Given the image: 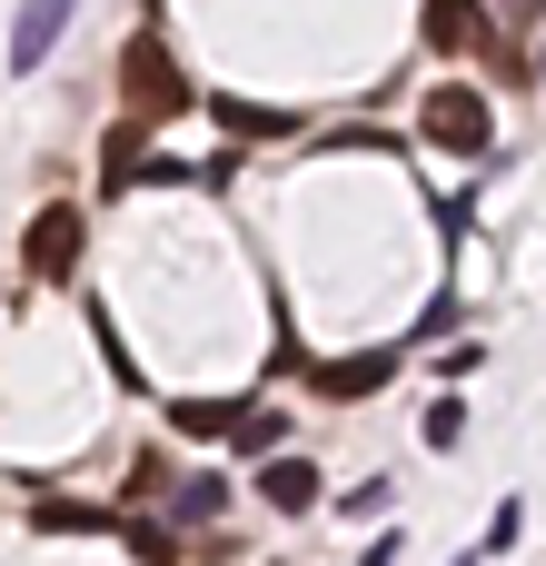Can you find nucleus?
Here are the masks:
<instances>
[{"mask_svg": "<svg viewBox=\"0 0 546 566\" xmlns=\"http://www.w3.org/2000/svg\"><path fill=\"white\" fill-rule=\"evenodd\" d=\"M458 438H468V408L438 398V408H428V448H458Z\"/></svg>", "mask_w": 546, "mask_h": 566, "instance_id": "12", "label": "nucleus"}, {"mask_svg": "<svg viewBox=\"0 0 546 566\" xmlns=\"http://www.w3.org/2000/svg\"><path fill=\"white\" fill-rule=\"evenodd\" d=\"M398 378V348H358V358H328V368H308V388L328 398V408H348V398H378Z\"/></svg>", "mask_w": 546, "mask_h": 566, "instance_id": "4", "label": "nucleus"}, {"mask_svg": "<svg viewBox=\"0 0 546 566\" xmlns=\"http://www.w3.org/2000/svg\"><path fill=\"white\" fill-rule=\"evenodd\" d=\"M219 507H229V488H219V478H169V517H179V527H209Z\"/></svg>", "mask_w": 546, "mask_h": 566, "instance_id": "8", "label": "nucleus"}, {"mask_svg": "<svg viewBox=\"0 0 546 566\" xmlns=\"http://www.w3.org/2000/svg\"><path fill=\"white\" fill-rule=\"evenodd\" d=\"M119 90H129V119H179V109H189V80H179V60L159 50V30H139V40L119 50Z\"/></svg>", "mask_w": 546, "mask_h": 566, "instance_id": "1", "label": "nucleus"}, {"mask_svg": "<svg viewBox=\"0 0 546 566\" xmlns=\"http://www.w3.org/2000/svg\"><path fill=\"white\" fill-rule=\"evenodd\" d=\"M70 10H80V0H20V20H10V70H40L50 40L70 30Z\"/></svg>", "mask_w": 546, "mask_h": 566, "instance_id": "5", "label": "nucleus"}, {"mask_svg": "<svg viewBox=\"0 0 546 566\" xmlns=\"http://www.w3.org/2000/svg\"><path fill=\"white\" fill-rule=\"evenodd\" d=\"M70 527H109V507H70V497H50V507H40V537H70Z\"/></svg>", "mask_w": 546, "mask_h": 566, "instance_id": "11", "label": "nucleus"}, {"mask_svg": "<svg viewBox=\"0 0 546 566\" xmlns=\"http://www.w3.org/2000/svg\"><path fill=\"white\" fill-rule=\"evenodd\" d=\"M259 488H269V507H279V517H308V507H318V468H298V458H269V478H259Z\"/></svg>", "mask_w": 546, "mask_h": 566, "instance_id": "6", "label": "nucleus"}, {"mask_svg": "<svg viewBox=\"0 0 546 566\" xmlns=\"http://www.w3.org/2000/svg\"><path fill=\"white\" fill-rule=\"evenodd\" d=\"M229 438H239V448H249V458H269V448H279V438H288V418H279V408H249V418H239V428H229Z\"/></svg>", "mask_w": 546, "mask_h": 566, "instance_id": "10", "label": "nucleus"}, {"mask_svg": "<svg viewBox=\"0 0 546 566\" xmlns=\"http://www.w3.org/2000/svg\"><path fill=\"white\" fill-rule=\"evenodd\" d=\"M80 239H90V229H80V209H70V199H50V209L30 219V239H20V249H30V279H80Z\"/></svg>", "mask_w": 546, "mask_h": 566, "instance_id": "2", "label": "nucleus"}, {"mask_svg": "<svg viewBox=\"0 0 546 566\" xmlns=\"http://www.w3.org/2000/svg\"><path fill=\"white\" fill-rule=\"evenodd\" d=\"M428 139H438V149H468V159H477V149H487V99H477L468 80L428 90Z\"/></svg>", "mask_w": 546, "mask_h": 566, "instance_id": "3", "label": "nucleus"}, {"mask_svg": "<svg viewBox=\"0 0 546 566\" xmlns=\"http://www.w3.org/2000/svg\"><path fill=\"white\" fill-rule=\"evenodd\" d=\"M537 70H546V50H537Z\"/></svg>", "mask_w": 546, "mask_h": 566, "instance_id": "13", "label": "nucleus"}, {"mask_svg": "<svg viewBox=\"0 0 546 566\" xmlns=\"http://www.w3.org/2000/svg\"><path fill=\"white\" fill-rule=\"evenodd\" d=\"M428 40H438V50L487 40V0H428Z\"/></svg>", "mask_w": 546, "mask_h": 566, "instance_id": "7", "label": "nucleus"}, {"mask_svg": "<svg viewBox=\"0 0 546 566\" xmlns=\"http://www.w3.org/2000/svg\"><path fill=\"white\" fill-rule=\"evenodd\" d=\"M169 418H179L189 438H229V428H239V408H219V398H189V408H169Z\"/></svg>", "mask_w": 546, "mask_h": 566, "instance_id": "9", "label": "nucleus"}]
</instances>
